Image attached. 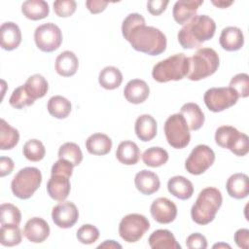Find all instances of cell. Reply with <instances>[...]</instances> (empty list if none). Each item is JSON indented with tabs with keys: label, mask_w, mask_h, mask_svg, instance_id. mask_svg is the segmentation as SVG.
<instances>
[{
	"label": "cell",
	"mask_w": 249,
	"mask_h": 249,
	"mask_svg": "<svg viewBox=\"0 0 249 249\" xmlns=\"http://www.w3.org/2000/svg\"><path fill=\"white\" fill-rule=\"evenodd\" d=\"M76 237L83 244H92L99 237V230L93 225L85 224L78 229Z\"/></svg>",
	"instance_id": "cell-41"
},
{
	"label": "cell",
	"mask_w": 249,
	"mask_h": 249,
	"mask_svg": "<svg viewBox=\"0 0 249 249\" xmlns=\"http://www.w3.org/2000/svg\"><path fill=\"white\" fill-rule=\"evenodd\" d=\"M70 177L62 174H52L47 183L49 196L57 201H64L70 194Z\"/></svg>",
	"instance_id": "cell-16"
},
{
	"label": "cell",
	"mask_w": 249,
	"mask_h": 249,
	"mask_svg": "<svg viewBox=\"0 0 249 249\" xmlns=\"http://www.w3.org/2000/svg\"><path fill=\"white\" fill-rule=\"evenodd\" d=\"M15 163L14 160L9 157H1L0 158V176L4 177L9 175L14 170Z\"/></svg>",
	"instance_id": "cell-49"
},
{
	"label": "cell",
	"mask_w": 249,
	"mask_h": 249,
	"mask_svg": "<svg viewBox=\"0 0 249 249\" xmlns=\"http://www.w3.org/2000/svg\"><path fill=\"white\" fill-rule=\"evenodd\" d=\"M77 8V3L74 0H57L53 2V11L60 18L71 17Z\"/></svg>",
	"instance_id": "cell-43"
},
{
	"label": "cell",
	"mask_w": 249,
	"mask_h": 249,
	"mask_svg": "<svg viewBox=\"0 0 249 249\" xmlns=\"http://www.w3.org/2000/svg\"><path fill=\"white\" fill-rule=\"evenodd\" d=\"M21 13L31 20H40L50 14L49 4L44 0H27L21 5Z\"/></svg>",
	"instance_id": "cell-30"
},
{
	"label": "cell",
	"mask_w": 249,
	"mask_h": 249,
	"mask_svg": "<svg viewBox=\"0 0 249 249\" xmlns=\"http://www.w3.org/2000/svg\"><path fill=\"white\" fill-rule=\"evenodd\" d=\"M220 247H227V248H231L230 245L228 244H225V243H219V244H215L213 246V248H220Z\"/></svg>",
	"instance_id": "cell-52"
},
{
	"label": "cell",
	"mask_w": 249,
	"mask_h": 249,
	"mask_svg": "<svg viewBox=\"0 0 249 249\" xmlns=\"http://www.w3.org/2000/svg\"><path fill=\"white\" fill-rule=\"evenodd\" d=\"M212 4L215 5L216 7L220 8V9H225V8H228L230 7L231 5L233 4V1H225V0H218V1H215L213 0L212 1Z\"/></svg>",
	"instance_id": "cell-51"
},
{
	"label": "cell",
	"mask_w": 249,
	"mask_h": 249,
	"mask_svg": "<svg viewBox=\"0 0 249 249\" xmlns=\"http://www.w3.org/2000/svg\"><path fill=\"white\" fill-rule=\"evenodd\" d=\"M86 148L91 155L104 156L111 151L112 140L104 133H93L86 140Z\"/></svg>",
	"instance_id": "cell-28"
},
{
	"label": "cell",
	"mask_w": 249,
	"mask_h": 249,
	"mask_svg": "<svg viewBox=\"0 0 249 249\" xmlns=\"http://www.w3.org/2000/svg\"><path fill=\"white\" fill-rule=\"evenodd\" d=\"M58 158L68 160L73 164V166H77L83 160V153L79 145L76 143L66 142L58 149Z\"/></svg>",
	"instance_id": "cell-36"
},
{
	"label": "cell",
	"mask_w": 249,
	"mask_h": 249,
	"mask_svg": "<svg viewBox=\"0 0 249 249\" xmlns=\"http://www.w3.org/2000/svg\"><path fill=\"white\" fill-rule=\"evenodd\" d=\"M42 183V174L37 167L21 168L13 178L11 189L15 196L19 199H28L39 189Z\"/></svg>",
	"instance_id": "cell-6"
},
{
	"label": "cell",
	"mask_w": 249,
	"mask_h": 249,
	"mask_svg": "<svg viewBox=\"0 0 249 249\" xmlns=\"http://www.w3.org/2000/svg\"><path fill=\"white\" fill-rule=\"evenodd\" d=\"M98 248H122V245L115 240H105L103 243L98 245Z\"/></svg>",
	"instance_id": "cell-50"
},
{
	"label": "cell",
	"mask_w": 249,
	"mask_h": 249,
	"mask_svg": "<svg viewBox=\"0 0 249 249\" xmlns=\"http://www.w3.org/2000/svg\"><path fill=\"white\" fill-rule=\"evenodd\" d=\"M216 31L215 21L206 15H196L179 30L178 42L184 49H196L210 40Z\"/></svg>",
	"instance_id": "cell-2"
},
{
	"label": "cell",
	"mask_w": 249,
	"mask_h": 249,
	"mask_svg": "<svg viewBox=\"0 0 249 249\" xmlns=\"http://www.w3.org/2000/svg\"><path fill=\"white\" fill-rule=\"evenodd\" d=\"M52 219L58 228L69 229L79 219L78 208L71 201H61L53 208Z\"/></svg>",
	"instance_id": "cell-13"
},
{
	"label": "cell",
	"mask_w": 249,
	"mask_h": 249,
	"mask_svg": "<svg viewBox=\"0 0 249 249\" xmlns=\"http://www.w3.org/2000/svg\"><path fill=\"white\" fill-rule=\"evenodd\" d=\"M223 202L221 192L214 187L200 191L196 202L191 208V217L197 225H207L212 222Z\"/></svg>",
	"instance_id": "cell-3"
},
{
	"label": "cell",
	"mask_w": 249,
	"mask_h": 249,
	"mask_svg": "<svg viewBox=\"0 0 249 249\" xmlns=\"http://www.w3.org/2000/svg\"><path fill=\"white\" fill-rule=\"evenodd\" d=\"M238 98L236 91L230 87L211 88L205 91L203 96L206 107L214 113L222 112L233 106Z\"/></svg>",
	"instance_id": "cell-10"
},
{
	"label": "cell",
	"mask_w": 249,
	"mask_h": 249,
	"mask_svg": "<svg viewBox=\"0 0 249 249\" xmlns=\"http://www.w3.org/2000/svg\"><path fill=\"white\" fill-rule=\"evenodd\" d=\"M108 2L102 0H88L86 1V7L91 14H99L105 10Z\"/></svg>",
	"instance_id": "cell-48"
},
{
	"label": "cell",
	"mask_w": 249,
	"mask_h": 249,
	"mask_svg": "<svg viewBox=\"0 0 249 249\" xmlns=\"http://www.w3.org/2000/svg\"><path fill=\"white\" fill-rule=\"evenodd\" d=\"M220 46L228 52L240 50L244 44V36L240 28L236 26L225 27L219 38Z\"/></svg>",
	"instance_id": "cell-20"
},
{
	"label": "cell",
	"mask_w": 249,
	"mask_h": 249,
	"mask_svg": "<svg viewBox=\"0 0 249 249\" xmlns=\"http://www.w3.org/2000/svg\"><path fill=\"white\" fill-rule=\"evenodd\" d=\"M145 23L142 15L129 14L122 24L123 36L135 51L159 55L166 50V37L159 28L147 26Z\"/></svg>",
	"instance_id": "cell-1"
},
{
	"label": "cell",
	"mask_w": 249,
	"mask_h": 249,
	"mask_svg": "<svg viewBox=\"0 0 249 249\" xmlns=\"http://www.w3.org/2000/svg\"><path fill=\"white\" fill-rule=\"evenodd\" d=\"M19 133L18 129L11 126L4 119L0 121V149L11 150L18 145Z\"/></svg>",
	"instance_id": "cell-34"
},
{
	"label": "cell",
	"mask_w": 249,
	"mask_h": 249,
	"mask_svg": "<svg viewBox=\"0 0 249 249\" xmlns=\"http://www.w3.org/2000/svg\"><path fill=\"white\" fill-rule=\"evenodd\" d=\"M23 156L30 161H40L46 155L44 144L38 139H30L23 145Z\"/></svg>",
	"instance_id": "cell-38"
},
{
	"label": "cell",
	"mask_w": 249,
	"mask_h": 249,
	"mask_svg": "<svg viewBox=\"0 0 249 249\" xmlns=\"http://www.w3.org/2000/svg\"><path fill=\"white\" fill-rule=\"evenodd\" d=\"M230 88L234 89L238 97L245 98L249 95V76L246 73H238L230 82Z\"/></svg>",
	"instance_id": "cell-42"
},
{
	"label": "cell",
	"mask_w": 249,
	"mask_h": 249,
	"mask_svg": "<svg viewBox=\"0 0 249 249\" xmlns=\"http://www.w3.org/2000/svg\"><path fill=\"white\" fill-rule=\"evenodd\" d=\"M168 3L163 0H150L147 2V10L153 16H160L165 11Z\"/></svg>",
	"instance_id": "cell-46"
},
{
	"label": "cell",
	"mask_w": 249,
	"mask_h": 249,
	"mask_svg": "<svg viewBox=\"0 0 249 249\" xmlns=\"http://www.w3.org/2000/svg\"><path fill=\"white\" fill-rule=\"evenodd\" d=\"M180 114L185 118L190 130H193V131L197 130L204 124V121H205L204 114L196 103H194V102L185 103L180 109Z\"/></svg>",
	"instance_id": "cell-27"
},
{
	"label": "cell",
	"mask_w": 249,
	"mask_h": 249,
	"mask_svg": "<svg viewBox=\"0 0 249 249\" xmlns=\"http://www.w3.org/2000/svg\"><path fill=\"white\" fill-rule=\"evenodd\" d=\"M226 189L230 196L242 199L249 194V178L244 173H234L229 177Z\"/></svg>",
	"instance_id": "cell-22"
},
{
	"label": "cell",
	"mask_w": 249,
	"mask_h": 249,
	"mask_svg": "<svg viewBox=\"0 0 249 249\" xmlns=\"http://www.w3.org/2000/svg\"><path fill=\"white\" fill-rule=\"evenodd\" d=\"M73 167H74L73 164L71 162H69L68 160L59 159L52 166L51 173L52 174H62V175L71 177V175L73 173Z\"/></svg>",
	"instance_id": "cell-45"
},
{
	"label": "cell",
	"mask_w": 249,
	"mask_h": 249,
	"mask_svg": "<svg viewBox=\"0 0 249 249\" xmlns=\"http://www.w3.org/2000/svg\"><path fill=\"white\" fill-rule=\"evenodd\" d=\"M150 229L149 220L141 214L132 213L124 216L119 225V234L125 242L138 241Z\"/></svg>",
	"instance_id": "cell-9"
},
{
	"label": "cell",
	"mask_w": 249,
	"mask_h": 249,
	"mask_svg": "<svg viewBox=\"0 0 249 249\" xmlns=\"http://www.w3.org/2000/svg\"><path fill=\"white\" fill-rule=\"evenodd\" d=\"M134 184L136 189L143 195L150 196L159 191L160 187V181L159 176L150 170L143 169L136 173L134 178Z\"/></svg>",
	"instance_id": "cell-21"
},
{
	"label": "cell",
	"mask_w": 249,
	"mask_h": 249,
	"mask_svg": "<svg viewBox=\"0 0 249 249\" xmlns=\"http://www.w3.org/2000/svg\"><path fill=\"white\" fill-rule=\"evenodd\" d=\"M134 130L136 136L143 142H149L157 135L158 124L156 120L148 114L139 116L136 119Z\"/></svg>",
	"instance_id": "cell-23"
},
{
	"label": "cell",
	"mask_w": 249,
	"mask_h": 249,
	"mask_svg": "<svg viewBox=\"0 0 249 249\" xmlns=\"http://www.w3.org/2000/svg\"><path fill=\"white\" fill-rule=\"evenodd\" d=\"M190 70V61L184 53H175L156 63L152 76L159 83L179 81L187 77Z\"/></svg>",
	"instance_id": "cell-4"
},
{
	"label": "cell",
	"mask_w": 249,
	"mask_h": 249,
	"mask_svg": "<svg viewBox=\"0 0 249 249\" xmlns=\"http://www.w3.org/2000/svg\"><path fill=\"white\" fill-rule=\"evenodd\" d=\"M150 211L154 220L160 224H169L177 216L176 204L167 197L155 199L151 204Z\"/></svg>",
	"instance_id": "cell-14"
},
{
	"label": "cell",
	"mask_w": 249,
	"mask_h": 249,
	"mask_svg": "<svg viewBox=\"0 0 249 249\" xmlns=\"http://www.w3.org/2000/svg\"><path fill=\"white\" fill-rule=\"evenodd\" d=\"M23 87L29 96L34 100L44 97L49 90L48 81L41 74H34L28 77Z\"/></svg>",
	"instance_id": "cell-31"
},
{
	"label": "cell",
	"mask_w": 249,
	"mask_h": 249,
	"mask_svg": "<svg viewBox=\"0 0 249 249\" xmlns=\"http://www.w3.org/2000/svg\"><path fill=\"white\" fill-rule=\"evenodd\" d=\"M234 241L239 248L247 249L249 246V230L239 229L234 233Z\"/></svg>",
	"instance_id": "cell-47"
},
{
	"label": "cell",
	"mask_w": 249,
	"mask_h": 249,
	"mask_svg": "<svg viewBox=\"0 0 249 249\" xmlns=\"http://www.w3.org/2000/svg\"><path fill=\"white\" fill-rule=\"evenodd\" d=\"M148 242L153 249H181L173 233L168 230H157L151 233Z\"/></svg>",
	"instance_id": "cell-26"
},
{
	"label": "cell",
	"mask_w": 249,
	"mask_h": 249,
	"mask_svg": "<svg viewBox=\"0 0 249 249\" xmlns=\"http://www.w3.org/2000/svg\"><path fill=\"white\" fill-rule=\"evenodd\" d=\"M79 59L71 51H64L55 58V71L62 77H71L76 74Z\"/></svg>",
	"instance_id": "cell-24"
},
{
	"label": "cell",
	"mask_w": 249,
	"mask_h": 249,
	"mask_svg": "<svg viewBox=\"0 0 249 249\" xmlns=\"http://www.w3.org/2000/svg\"><path fill=\"white\" fill-rule=\"evenodd\" d=\"M34 99H32L29 94L26 92L23 85L14 89L10 99L9 103L13 108L16 109H21L25 106H30L34 104Z\"/></svg>",
	"instance_id": "cell-40"
},
{
	"label": "cell",
	"mask_w": 249,
	"mask_h": 249,
	"mask_svg": "<svg viewBox=\"0 0 249 249\" xmlns=\"http://www.w3.org/2000/svg\"><path fill=\"white\" fill-rule=\"evenodd\" d=\"M0 242L3 246L12 247L19 244L22 239L21 231L16 225H1Z\"/></svg>",
	"instance_id": "cell-37"
},
{
	"label": "cell",
	"mask_w": 249,
	"mask_h": 249,
	"mask_svg": "<svg viewBox=\"0 0 249 249\" xmlns=\"http://www.w3.org/2000/svg\"><path fill=\"white\" fill-rule=\"evenodd\" d=\"M116 158L123 164L133 165L140 159V150L135 142L125 140L119 144L116 150Z\"/></svg>",
	"instance_id": "cell-29"
},
{
	"label": "cell",
	"mask_w": 249,
	"mask_h": 249,
	"mask_svg": "<svg viewBox=\"0 0 249 249\" xmlns=\"http://www.w3.org/2000/svg\"><path fill=\"white\" fill-rule=\"evenodd\" d=\"M203 4L202 0H180L177 1L172 10V15L174 20L178 24H186L190 19H192L200 5Z\"/></svg>",
	"instance_id": "cell-17"
},
{
	"label": "cell",
	"mask_w": 249,
	"mask_h": 249,
	"mask_svg": "<svg viewBox=\"0 0 249 249\" xmlns=\"http://www.w3.org/2000/svg\"><path fill=\"white\" fill-rule=\"evenodd\" d=\"M168 192L175 197L186 200L192 197L194 194L193 183L184 176H173L167 182Z\"/></svg>",
	"instance_id": "cell-25"
},
{
	"label": "cell",
	"mask_w": 249,
	"mask_h": 249,
	"mask_svg": "<svg viewBox=\"0 0 249 249\" xmlns=\"http://www.w3.org/2000/svg\"><path fill=\"white\" fill-rule=\"evenodd\" d=\"M215 154L207 145L196 146L185 161L186 170L193 175L204 173L214 162Z\"/></svg>",
	"instance_id": "cell-12"
},
{
	"label": "cell",
	"mask_w": 249,
	"mask_h": 249,
	"mask_svg": "<svg viewBox=\"0 0 249 249\" xmlns=\"http://www.w3.org/2000/svg\"><path fill=\"white\" fill-rule=\"evenodd\" d=\"M21 221L20 210L12 203H3L0 206L1 225L18 226Z\"/></svg>",
	"instance_id": "cell-39"
},
{
	"label": "cell",
	"mask_w": 249,
	"mask_h": 249,
	"mask_svg": "<svg viewBox=\"0 0 249 249\" xmlns=\"http://www.w3.org/2000/svg\"><path fill=\"white\" fill-rule=\"evenodd\" d=\"M49 113L56 119H65L69 116L72 105L71 102L61 95L52 96L47 104Z\"/></svg>",
	"instance_id": "cell-33"
},
{
	"label": "cell",
	"mask_w": 249,
	"mask_h": 249,
	"mask_svg": "<svg viewBox=\"0 0 249 249\" xmlns=\"http://www.w3.org/2000/svg\"><path fill=\"white\" fill-rule=\"evenodd\" d=\"M34 41L40 51L52 53L60 47L62 43V32L56 24L47 22L39 25L35 29Z\"/></svg>",
	"instance_id": "cell-11"
},
{
	"label": "cell",
	"mask_w": 249,
	"mask_h": 249,
	"mask_svg": "<svg viewBox=\"0 0 249 249\" xmlns=\"http://www.w3.org/2000/svg\"><path fill=\"white\" fill-rule=\"evenodd\" d=\"M1 47L6 51L17 49L21 43V32L18 24L12 21L4 22L0 28Z\"/></svg>",
	"instance_id": "cell-19"
},
{
	"label": "cell",
	"mask_w": 249,
	"mask_h": 249,
	"mask_svg": "<svg viewBox=\"0 0 249 249\" xmlns=\"http://www.w3.org/2000/svg\"><path fill=\"white\" fill-rule=\"evenodd\" d=\"M168 153L161 147H151L142 154L143 162L150 167H159L168 160Z\"/></svg>",
	"instance_id": "cell-35"
},
{
	"label": "cell",
	"mask_w": 249,
	"mask_h": 249,
	"mask_svg": "<svg viewBox=\"0 0 249 249\" xmlns=\"http://www.w3.org/2000/svg\"><path fill=\"white\" fill-rule=\"evenodd\" d=\"M23 235L32 243H42L50 235V226L43 218L33 217L25 223Z\"/></svg>",
	"instance_id": "cell-15"
},
{
	"label": "cell",
	"mask_w": 249,
	"mask_h": 249,
	"mask_svg": "<svg viewBox=\"0 0 249 249\" xmlns=\"http://www.w3.org/2000/svg\"><path fill=\"white\" fill-rule=\"evenodd\" d=\"M186 246L190 249H205L207 248V240L203 234L195 232L187 237Z\"/></svg>",
	"instance_id": "cell-44"
},
{
	"label": "cell",
	"mask_w": 249,
	"mask_h": 249,
	"mask_svg": "<svg viewBox=\"0 0 249 249\" xmlns=\"http://www.w3.org/2000/svg\"><path fill=\"white\" fill-rule=\"evenodd\" d=\"M164 134L167 143L175 149L187 147L191 141V133L185 118L180 114H173L164 123Z\"/></svg>",
	"instance_id": "cell-8"
},
{
	"label": "cell",
	"mask_w": 249,
	"mask_h": 249,
	"mask_svg": "<svg viewBox=\"0 0 249 249\" xmlns=\"http://www.w3.org/2000/svg\"><path fill=\"white\" fill-rule=\"evenodd\" d=\"M150 94V88L148 84L141 79L130 80L124 89V95L125 99L132 104L143 103Z\"/></svg>",
	"instance_id": "cell-18"
},
{
	"label": "cell",
	"mask_w": 249,
	"mask_h": 249,
	"mask_svg": "<svg viewBox=\"0 0 249 249\" xmlns=\"http://www.w3.org/2000/svg\"><path fill=\"white\" fill-rule=\"evenodd\" d=\"M190 70L187 78L191 81H199L213 75L220 64L219 55L211 48H200L193 56L189 57Z\"/></svg>",
	"instance_id": "cell-5"
},
{
	"label": "cell",
	"mask_w": 249,
	"mask_h": 249,
	"mask_svg": "<svg viewBox=\"0 0 249 249\" xmlns=\"http://www.w3.org/2000/svg\"><path fill=\"white\" fill-rule=\"evenodd\" d=\"M98 82L103 89L112 90L121 86L123 74L120 69L115 66H106L99 72Z\"/></svg>",
	"instance_id": "cell-32"
},
{
	"label": "cell",
	"mask_w": 249,
	"mask_h": 249,
	"mask_svg": "<svg viewBox=\"0 0 249 249\" xmlns=\"http://www.w3.org/2000/svg\"><path fill=\"white\" fill-rule=\"evenodd\" d=\"M215 142L222 148L229 149L238 157L246 156L249 152L247 134L238 131L231 125H222L216 129Z\"/></svg>",
	"instance_id": "cell-7"
}]
</instances>
